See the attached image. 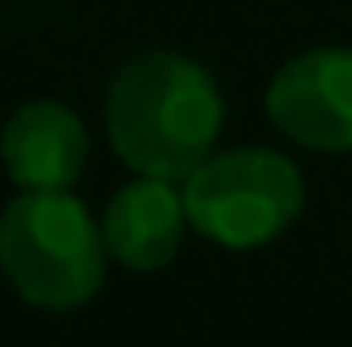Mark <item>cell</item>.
Instances as JSON below:
<instances>
[{
	"label": "cell",
	"instance_id": "1",
	"mask_svg": "<svg viewBox=\"0 0 352 347\" xmlns=\"http://www.w3.org/2000/svg\"><path fill=\"white\" fill-rule=\"evenodd\" d=\"M105 138L133 176L186 181L224 138L219 76L181 48H143L124 58L105 86Z\"/></svg>",
	"mask_w": 352,
	"mask_h": 347
},
{
	"label": "cell",
	"instance_id": "2",
	"mask_svg": "<svg viewBox=\"0 0 352 347\" xmlns=\"http://www.w3.org/2000/svg\"><path fill=\"white\" fill-rule=\"evenodd\" d=\"M0 271L43 314L86 309L110 276L105 229L76 190H19L0 210Z\"/></svg>",
	"mask_w": 352,
	"mask_h": 347
},
{
	"label": "cell",
	"instance_id": "3",
	"mask_svg": "<svg viewBox=\"0 0 352 347\" xmlns=\"http://www.w3.org/2000/svg\"><path fill=\"white\" fill-rule=\"evenodd\" d=\"M181 195L195 238L229 252H257L300 224L309 186L295 157L262 143H238L186 176Z\"/></svg>",
	"mask_w": 352,
	"mask_h": 347
},
{
	"label": "cell",
	"instance_id": "4",
	"mask_svg": "<svg viewBox=\"0 0 352 347\" xmlns=\"http://www.w3.org/2000/svg\"><path fill=\"white\" fill-rule=\"evenodd\" d=\"M262 105L295 148L319 157L352 153V48L319 43L286 58L272 71Z\"/></svg>",
	"mask_w": 352,
	"mask_h": 347
},
{
	"label": "cell",
	"instance_id": "5",
	"mask_svg": "<svg viewBox=\"0 0 352 347\" xmlns=\"http://www.w3.org/2000/svg\"><path fill=\"white\" fill-rule=\"evenodd\" d=\"M91 162V133L62 100H24L0 124V167L19 190H72Z\"/></svg>",
	"mask_w": 352,
	"mask_h": 347
},
{
	"label": "cell",
	"instance_id": "6",
	"mask_svg": "<svg viewBox=\"0 0 352 347\" xmlns=\"http://www.w3.org/2000/svg\"><path fill=\"white\" fill-rule=\"evenodd\" d=\"M100 229H105V247H110L115 267L133 271V276L167 271L181 257L186 233H190L186 195H181L176 181L133 176V181H124L105 200Z\"/></svg>",
	"mask_w": 352,
	"mask_h": 347
}]
</instances>
